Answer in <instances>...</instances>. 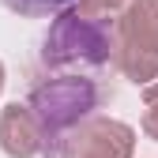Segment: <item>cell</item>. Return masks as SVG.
<instances>
[{
	"mask_svg": "<svg viewBox=\"0 0 158 158\" xmlns=\"http://www.w3.org/2000/svg\"><path fill=\"white\" fill-rule=\"evenodd\" d=\"M117 60V19L68 8L42 38L45 68H106Z\"/></svg>",
	"mask_w": 158,
	"mask_h": 158,
	"instance_id": "1",
	"label": "cell"
},
{
	"mask_svg": "<svg viewBox=\"0 0 158 158\" xmlns=\"http://www.w3.org/2000/svg\"><path fill=\"white\" fill-rule=\"evenodd\" d=\"M102 102V90H98L94 79H83V75H56V79H42V83L30 87V98L27 106L34 109L38 124H42V135H45V147H42V158H53L60 139L87 117L98 109Z\"/></svg>",
	"mask_w": 158,
	"mask_h": 158,
	"instance_id": "2",
	"label": "cell"
},
{
	"mask_svg": "<svg viewBox=\"0 0 158 158\" xmlns=\"http://www.w3.org/2000/svg\"><path fill=\"white\" fill-rule=\"evenodd\" d=\"M117 68L135 87L158 79V0H128L117 15Z\"/></svg>",
	"mask_w": 158,
	"mask_h": 158,
	"instance_id": "3",
	"label": "cell"
},
{
	"mask_svg": "<svg viewBox=\"0 0 158 158\" xmlns=\"http://www.w3.org/2000/svg\"><path fill=\"white\" fill-rule=\"evenodd\" d=\"M135 154V132L132 124L117 117H98L90 113L79 121L56 147L53 158H132Z\"/></svg>",
	"mask_w": 158,
	"mask_h": 158,
	"instance_id": "4",
	"label": "cell"
},
{
	"mask_svg": "<svg viewBox=\"0 0 158 158\" xmlns=\"http://www.w3.org/2000/svg\"><path fill=\"white\" fill-rule=\"evenodd\" d=\"M42 147H45V135H42L34 109L27 102L4 106V113H0V151L8 158H34V154H42Z\"/></svg>",
	"mask_w": 158,
	"mask_h": 158,
	"instance_id": "5",
	"label": "cell"
},
{
	"mask_svg": "<svg viewBox=\"0 0 158 158\" xmlns=\"http://www.w3.org/2000/svg\"><path fill=\"white\" fill-rule=\"evenodd\" d=\"M4 4L19 15H56V11H68L79 0H4Z\"/></svg>",
	"mask_w": 158,
	"mask_h": 158,
	"instance_id": "6",
	"label": "cell"
},
{
	"mask_svg": "<svg viewBox=\"0 0 158 158\" xmlns=\"http://www.w3.org/2000/svg\"><path fill=\"white\" fill-rule=\"evenodd\" d=\"M143 102H147V113H143V132L158 143V79L143 87Z\"/></svg>",
	"mask_w": 158,
	"mask_h": 158,
	"instance_id": "7",
	"label": "cell"
},
{
	"mask_svg": "<svg viewBox=\"0 0 158 158\" xmlns=\"http://www.w3.org/2000/svg\"><path fill=\"white\" fill-rule=\"evenodd\" d=\"M124 4H128V0H79V8L94 11V15H113V11H121Z\"/></svg>",
	"mask_w": 158,
	"mask_h": 158,
	"instance_id": "8",
	"label": "cell"
},
{
	"mask_svg": "<svg viewBox=\"0 0 158 158\" xmlns=\"http://www.w3.org/2000/svg\"><path fill=\"white\" fill-rule=\"evenodd\" d=\"M0 90H4V64H0Z\"/></svg>",
	"mask_w": 158,
	"mask_h": 158,
	"instance_id": "9",
	"label": "cell"
}]
</instances>
